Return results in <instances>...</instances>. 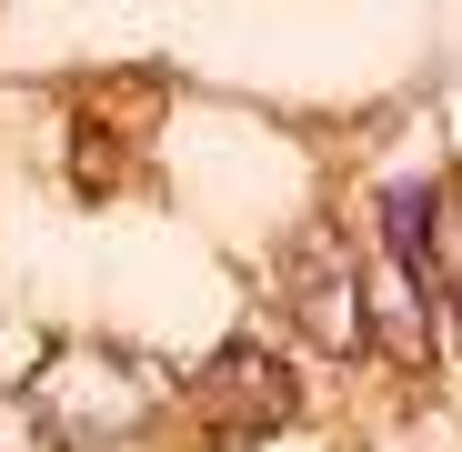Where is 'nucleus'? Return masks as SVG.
<instances>
[{
  "label": "nucleus",
  "instance_id": "nucleus-1",
  "mask_svg": "<svg viewBox=\"0 0 462 452\" xmlns=\"http://www.w3.org/2000/svg\"><path fill=\"white\" fill-rule=\"evenodd\" d=\"M171 392V372L131 352V342H60L41 362V383H31V412L51 432H141L151 412H162Z\"/></svg>",
  "mask_w": 462,
  "mask_h": 452
},
{
  "label": "nucleus",
  "instance_id": "nucleus-2",
  "mask_svg": "<svg viewBox=\"0 0 462 452\" xmlns=\"http://www.w3.org/2000/svg\"><path fill=\"white\" fill-rule=\"evenodd\" d=\"M191 402H201L211 442H272V432L301 422V383H291V372H282L262 342H221V352L201 362Z\"/></svg>",
  "mask_w": 462,
  "mask_h": 452
},
{
  "label": "nucleus",
  "instance_id": "nucleus-3",
  "mask_svg": "<svg viewBox=\"0 0 462 452\" xmlns=\"http://www.w3.org/2000/svg\"><path fill=\"white\" fill-rule=\"evenodd\" d=\"M291 312H301V332H312L322 352H362V342H372V281H362V262L342 252L332 221L291 242Z\"/></svg>",
  "mask_w": 462,
  "mask_h": 452
},
{
  "label": "nucleus",
  "instance_id": "nucleus-4",
  "mask_svg": "<svg viewBox=\"0 0 462 452\" xmlns=\"http://www.w3.org/2000/svg\"><path fill=\"white\" fill-rule=\"evenodd\" d=\"M0 452H60V432L31 412V392H0Z\"/></svg>",
  "mask_w": 462,
  "mask_h": 452
}]
</instances>
